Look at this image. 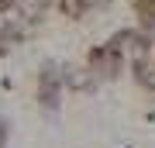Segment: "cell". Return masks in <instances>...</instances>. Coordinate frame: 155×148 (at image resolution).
I'll return each mask as SVG.
<instances>
[{
    "instance_id": "obj_1",
    "label": "cell",
    "mask_w": 155,
    "mask_h": 148,
    "mask_svg": "<svg viewBox=\"0 0 155 148\" xmlns=\"http://www.w3.org/2000/svg\"><path fill=\"white\" fill-rule=\"evenodd\" d=\"M90 66H93V72H100V76H114L117 66H121V48H93L90 52Z\"/></svg>"
},
{
    "instance_id": "obj_2",
    "label": "cell",
    "mask_w": 155,
    "mask_h": 148,
    "mask_svg": "<svg viewBox=\"0 0 155 148\" xmlns=\"http://www.w3.org/2000/svg\"><path fill=\"white\" fill-rule=\"evenodd\" d=\"M134 69H138V79H141V83L155 86V69H152V66H148L145 59H138V66H134Z\"/></svg>"
},
{
    "instance_id": "obj_3",
    "label": "cell",
    "mask_w": 155,
    "mask_h": 148,
    "mask_svg": "<svg viewBox=\"0 0 155 148\" xmlns=\"http://www.w3.org/2000/svg\"><path fill=\"white\" fill-rule=\"evenodd\" d=\"M4 45H7V31L0 28V52H4Z\"/></svg>"
},
{
    "instance_id": "obj_4",
    "label": "cell",
    "mask_w": 155,
    "mask_h": 148,
    "mask_svg": "<svg viewBox=\"0 0 155 148\" xmlns=\"http://www.w3.org/2000/svg\"><path fill=\"white\" fill-rule=\"evenodd\" d=\"M14 4V0H0V11H7V7H11Z\"/></svg>"
},
{
    "instance_id": "obj_5",
    "label": "cell",
    "mask_w": 155,
    "mask_h": 148,
    "mask_svg": "<svg viewBox=\"0 0 155 148\" xmlns=\"http://www.w3.org/2000/svg\"><path fill=\"white\" fill-rule=\"evenodd\" d=\"M0 141H4V117H0Z\"/></svg>"
},
{
    "instance_id": "obj_6",
    "label": "cell",
    "mask_w": 155,
    "mask_h": 148,
    "mask_svg": "<svg viewBox=\"0 0 155 148\" xmlns=\"http://www.w3.org/2000/svg\"><path fill=\"white\" fill-rule=\"evenodd\" d=\"M141 4H145V0H141ZM148 4H152V7H155V0H148Z\"/></svg>"
}]
</instances>
